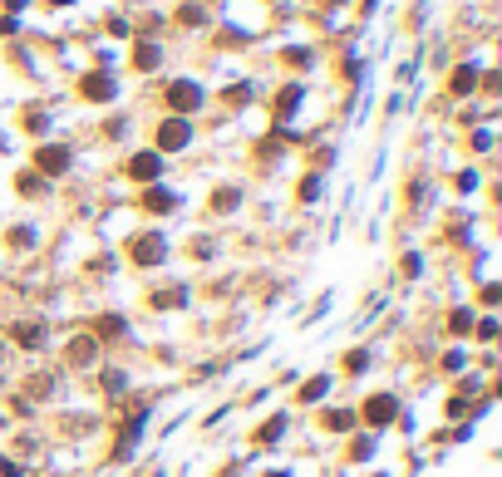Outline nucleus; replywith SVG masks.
<instances>
[{
	"instance_id": "nucleus-1",
	"label": "nucleus",
	"mask_w": 502,
	"mask_h": 477,
	"mask_svg": "<svg viewBox=\"0 0 502 477\" xmlns=\"http://www.w3.org/2000/svg\"><path fill=\"white\" fill-rule=\"evenodd\" d=\"M173 103H178V108H193V103H198V89H193V84H178V89H173Z\"/></svg>"
},
{
	"instance_id": "nucleus-2",
	"label": "nucleus",
	"mask_w": 502,
	"mask_h": 477,
	"mask_svg": "<svg viewBox=\"0 0 502 477\" xmlns=\"http://www.w3.org/2000/svg\"><path fill=\"white\" fill-rule=\"evenodd\" d=\"M133 173H138V178H148V173H158V158H138V163H133Z\"/></svg>"
},
{
	"instance_id": "nucleus-3",
	"label": "nucleus",
	"mask_w": 502,
	"mask_h": 477,
	"mask_svg": "<svg viewBox=\"0 0 502 477\" xmlns=\"http://www.w3.org/2000/svg\"><path fill=\"white\" fill-rule=\"evenodd\" d=\"M163 143L173 148V143H183V123H168V133H163Z\"/></svg>"
}]
</instances>
